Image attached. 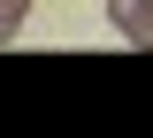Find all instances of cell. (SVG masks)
<instances>
[{
  "mask_svg": "<svg viewBox=\"0 0 153 138\" xmlns=\"http://www.w3.org/2000/svg\"><path fill=\"white\" fill-rule=\"evenodd\" d=\"M107 23H115L130 46H146V54H153V0H107Z\"/></svg>",
  "mask_w": 153,
  "mask_h": 138,
  "instance_id": "obj_1",
  "label": "cell"
},
{
  "mask_svg": "<svg viewBox=\"0 0 153 138\" xmlns=\"http://www.w3.org/2000/svg\"><path fill=\"white\" fill-rule=\"evenodd\" d=\"M23 8H31V0H0V46L23 39Z\"/></svg>",
  "mask_w": 153,
  "mask_h": 138,
  "instance_id": "obj_2",
  "label": "cell"
}]
</instances>
